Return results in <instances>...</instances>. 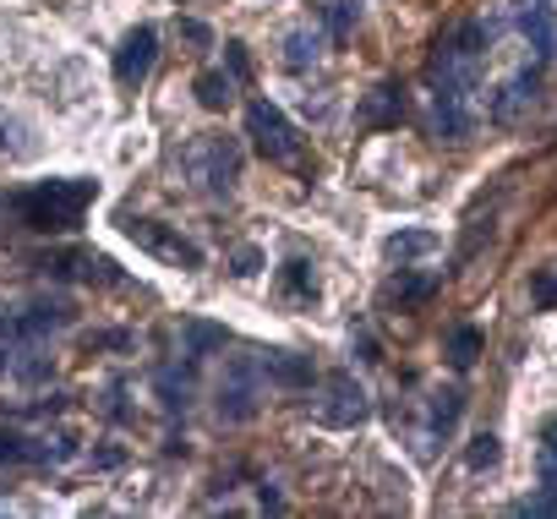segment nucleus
I'll list each match as a JSON object with an SVG mask.
<instances>
[{"label": "nucleus", "mask_w": 557, "mask_h": 519, "mask_svg": "<svg viewBox=\"0 0 557 519\" xmlns=\"http://www.w3.org/2000/svg\"><path fill=\"white\" fill-rule=\"evenodd\" d=\"M7 132H12V121H7V115H0V148H7Z\"/></svg>", "instance_id": "obj_28"}, {"label": "nucleus", "mask_w": 557, "mask_h": 519, "mask_svg": "<svg viewBox=\"0 0 557 519\" xmlns=\"http://www.w3.org/2000/svg\"><path fill=\"white\" fill-rule=\"evenodd\" d=\"M535 94H541V66H524V72H513L508 83H497V88L486 94V115H492L497 126H519V121L530 115Z\"/></svg>", "instance_id": "obj_8"}, {"label": "nucleus", "mask_w": 557, "mask_h": 519, "mask_svg": "<svg viewBox=\"0 0 557 519\" xmlns=\"http://www.w3.org/2000/svg\"><path fill=\"white\" fill-rule=\"evenodd\" d=\"M257 269H262V251H257V246H240V251H235V274H240V280H251Z\"/></svg>", "instance_id": "obj_27"}, {"label": "nucleus", "mask_w": 557, "mask_h": 519, "mask_svg": "<svg viewBox=\"0 0 557 519\" xmlns=\"http://www.w3.org/2000/svg\"><path fill=\"white\" fill-rule=\"evenodd\" d=\"M541 475L557 486V427H546V437H541Z\"/></svg>", "instance_id": "obj_25"}, {"label": "nucleus", "mask_w": 557, "mask_h": 519, "mask_svg": "<svg viewBox=\"0 0 557 519\" xmlns=\"http://www.w3.org/2000/svg\"><path fill=\"white\" fill-rule=\"evenodd\" d=\"M497 459H503V443H497L492 432H475L470 448H465V465H470V470H497Z\"/></svg>", "instance_id": "obj_21"}, {"label": "nucleus", "mask_w": 557, "mask_h": 519, "mask_svg": "<svg viewBox=\"0 0 557 519\" xmlns=\"http://www.w3.org/2000/svg\"><path fill=\"white\" fill-rule=\"evenodd\" d=\"M181 175L208 197H230L240 181V148L230 137H191L181 148Z\"/></svg>", "instance_id": "obj_3"}, {"label": "nucleus", "mask_w": 557, "mask_h": 519, "mask_svg": "<svg viewBox=\"0 0 557 519\" xmlns=\"http://www.w3.org/2000/svg\"><path fill=\"white\" fill-rule=\"evenodd\" d=\"M159 394H164L170 410H186V399H191V378H186L181 367H159Z\"/></svg>", "instance_id": "obj_20"}, {"label": "nucleus", "mask_w": 557, "mask_h": 519, "mask_svg": "<svg viewBox=\"0 0 557 519\" xmlns=\"http://www.w3.org/2000/svg\"><path fill=\"white\" fill-rule=\"evenodd\" d=\"M399 121H405V88L399 83H377L372 94H361V110H356L361 132H388Z\"/></svg>", "instance_id": "obj_12"}, {"label": "nucleus", "mask_w": 557, "mask_h": 519, "mask_svg": "<svg viewBox=\"0 0 557 519\" xmlns=\"http://www.w3.org/2000/svg\"><path fill=\"white\" fill-rule=\"evenodd\" d=\"M513 28L530 45L535 66H546L557 55V7H552V0H519V7H513Z\"/></svg>", "instance_id": "obj_9"}, {"label": "nucleus", "mask_w": 557, "mask_h": 519, "mask_svg": "<svg viewBox=\"0 0 557 519\" xmlns=\"http://www.w3.org/2000/svg\"><path fill=\"white\" fill-rule=\"evenodd\" d=\"M262 378L278 383V388H312V361L307 356H290V350H262Z\"/></svg>", "instance_id": "obj_14"}, {"label": "nucleus", "mask_w": 557, "mask_h": 519, "mask_svg": "<svg viewBox=\"0 0 557 519\" xmlns=\"http://www.w3.org/2000/svg\"><path fill=\"white\" fill-rule=\"evenodd\" d=\"M426 251H437V235L432 230H399V235L383 240V257H388V263H399V269H410L416 257H426Z\"/></svg>", "instance_id": "obj_16"}, {"label": "nucleus", "mask_w": 557, "mask_h": 519, "mask_svg": "<svg viewBox=\"0 0 557 519\" xmlns=\"http://www.w3.org/2000/svg\"><path fill=\"white\" fill-rule=\"evenodd\" d=\"M432 291H437V274H416V263H410V269H399V280L388 285V296H394L399 307H421Z\"/></svg>", "instance_id": "obj_17"}, {"label": "nucleus", "mask_w": 557, "mask_h": 519, "mask_svg": "<svg viewBox=\"0 0 557 519\" xmlns=\"http://www.w3.org/2000/svg\"><path fill=\"white\" fill-rule=\"evenodd\" d=\"M153 61H159V34L143 23V28H132V34L121 39V50H115V83H121V88H143L148 72H153Z\"/></svg>", "instance_id": "obj_10"}, {"label": "nucleus", "mask_w": 557, "mask_h": 519, "mask_svg": "<svg viewBox=\"0 0 557 519\" xmlns=\"http://www.w3.org/2000/svg\"><path fill=\"white\" fill-rule=\"evenodd\" d=\"M278 301L285 307H312L318 301V269L307 257H290L285 269H278Z\"/></svg>", "instance_id": "obj_13"}, {"label": "nucleus", "mask_w": 557, "mask_h": 519, "mask_svg": "<svg viewBox=\"0 0 557 519\" xmlns=\"http://www.w3.org/2000/svg\"><path fill=\"white\" fill-rule=\"evenodd\" d=\"M367 416H372V399H367V388H361L350 372L323 378V388H318V399H312V421H318V427L350 432V427H361Z\"/></svg>", "instance_id": "obj_5"}, {"label": "nucleus", "mask_w": 557, "mask_h": 519, "mask_svg": "<svg viewBox=\"0 0 557 519\" xmlns=\"http://www.w3.org/2000/svg\"><path fill=\"white\" fill-rule=\"evenodd\" d=\"M246 137L257 143V153H262L268 164H278V170H307V143H301V132L290 126V115L278 110V104L251 99V104H246Z\"/></svg>", "instance_id": "obj_2"}, {"label": "nucleus", "mask_w": 557, "mask_h": 519, "mask_svg": "<svg viewBox=\"0 0 557 519\" xmlns=\"http://www.w3.org/2000/svg\"><path fill=\"white\" fill-rule=\"evenodd\" d=\"M356 23H361V7H356V0H334V7H329V34H334V39H350Z\"/></svg>", "instance_id": "obj_23"}, {"label": "nucleus", "mask_w": 557, "mask_h": 519, "mask_svg": "<svg viewBox=\"0 0 557 519\" xmlns=\"http://www.w3.org/2000/svg\"><path fill=\"white\" fill-rule=\"evenodd\" d=\"M323 50H329V34L312 28V23H301V28L285 34V66H290V72H312V66L323 61Z\"/></svg>", "instance_id": "obj_15"}, {"label": "nucleus", "mask_w": 557, "mask_h": 519, "mask_svg": "<svg viewBox=\"0 0 557 519\" xmlns=\"http://www.w3.org/2000/svg\"><path fill=\"white\" fill-rule=\"evenodd\" d=\"M513 514H524V519H557V486H541V492L519 497Z\"/></svg>", "instance_id": "obj_22"}, {"label": "nucleus", "mask_w": 557, "mask_h": 519, "mask_svg": "<svg viewBox=\"0 0 557 519\" xmlns=\"http://www.w3.org/2000/svg\"><path fill=\"white\" fill-rule=\"evenodd\" d=\"M213 345H224V329H208V323H191L186 329V356H202Z\"/></svg>", "instance_id": "obj_24"}, {"label": "nucleus", "mask_w": 557, "mask_h": 519, "mask_svg": "<svg viewBox=\"0 0 557 519\" xmlns=\"http://www.w3.org/2000/svg\"><path fill=\"white\" fill-rule=\"evenodd\" d=\"M443 356H448V367H454V372L475 367V356H481V334H475V329H454V334H448V350H443Z\"/></svg>", "instance_id": "obj_19"}, {"label": "nucleus", "mask_w": 557, "mask_h": 519, "mask_svg": "<svg viewBox=\"0 0 557 519\" xmlns=\"http://www.w3.org/2000/svg\"><path fill=\"white\" fill-rule=\"evenodd\" d=\"M426 104H432V132L443 143H465L481 121V88H465L448 77H426Z\"/></svg>", "instance_id": "obj_4"}, {"label": "nucleus", "mask_w": 557, "mask_h": 519, "mask_svg": "<svg viewBox=\"0 0 557 519\" xmlns=\"http://www.w3.org/2000/svg\"><path fill=\"white\" fill-rule=\"evenodd\" d=\"M191 88H197L202 110H230V99H235V77H224V72H202Z\"/></svg>", "instance_id": "obj_18"}, {"label": "nucleus", "mask_w": 557, "mask_h": 519, "mask_svg": "<svg viewBox=\"0 0 557 519\" xmlns=\"http://www.w3.org/2000/svg\"><path fill=\"white\" fill-rule=\"evenodd\" d=\"M262 361L257 356H230L224 378H219V416L224 421H251L262 405Z\"/></svg>", "instance_id": "obj_7"}, {"label": "nucleus", "mask_w": 557, "mask_h": 519, "mask_svg": "<svg viewBox=\"0 0 557 519\" xmlns=\"http://www.w3.org/2000/svg\"><path fill=\"white\" fill-rule=\"evenodd\" d=\"M99 197V181H83V175H61V181H45V186H28L12 197V208L23 213V224L34 230H72L88 202Z\"/></svg>", "instance_id": "obj_1"}, {"label": "nucleus", "mask_w": 557, "mask_h": 519, "mask_svg": "<svg viewBox=\"0 0 557 519\" xmlns=\"http://www.w3.org/2000/svg\"><path fill=\"white\" fill-rule=\"evenodd\" d=\"M459 410H465V394H459V388H437V394H426V416H421L416 448L432 454L437 443H448L454 427H459Z\"/></svg>", "instance_id": "obj_11"}, {"label": "nucleus", "mask_w": 557, "mask_h": 519, "mask_svg": "<svg viewBox=\"0 0 557 519\" xmlns=\"http://www.w3.org/2000/svg\"><path fill=\"white\" fill-rule=\"evenodd\" d=\"M126 235L148 251V257H159V263H170V269H202V246L191 240V235H181V224H164V219H126Z\"/></svg>", "instance_id": "obj_6"}, {"label": "nucleus", "mask_w": 557, "mask_h": 519, "mask_svg": "<svg viewBox=\"0 0 557 519\" xmlns=\"http://www.w3.org/2000/svg\"><path fill=\"white\" fill-rule=\"evenodd\" d=\"M224 61H230V77H235V83H246V77H251V61H246V45H235V39H230V45H224Z\"/></svg>", "instance_id": "obj_26"}]
</instances>
